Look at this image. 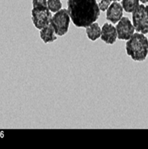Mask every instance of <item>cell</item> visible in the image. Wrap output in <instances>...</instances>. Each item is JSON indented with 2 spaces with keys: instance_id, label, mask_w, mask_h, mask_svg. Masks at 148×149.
<instances>
[{
  "instance_id": "cell-1",
  "label": "cell",
  "mask_w": 148,
  "mask_h": 149,
  "mask_svg": "<svg viewBox=\"0 0 148 149\" xmlns=\"http://www.w3.org/2000/svg\"><path fill=\"white\" fill-rule=\"evenodd\" d=\"M67 11L74 26L86 28L99 18L101 10L97 0H68Z\"/></svg>"
},
{
  "instance_id": "cell-2",
  "label": "cell",
  "mask_w": 148,
  "mask_h": 149,
  "mask_svg": "<svg viewBox=\"0 0 148 149\" xmlns=\"http://www.w3.org/2000/svg\"><path fill=\"white\" fill-rule=\"evenodd\" d=\"M127 55L136 62H142L148 55V38L140 33H135L126 42Z\"/></svg>"
},
{
  "instance_id": "cell-3",
  "label": "cell",
  "mask_w": 148,
  "mask_h": 149,
  "mask_svg": "<svg viewBox=\"0 0 148 149\" xmlns=\"http://www.w3.org/2000/svg\"><path fill=\"white\" fill-rule=\"evenodd\" d=\"M71 17L67 9H61L51 17V24L57 36L62 37L68 32Z\"/></svg>"
},
{
  "instance_id": "cell-4",
  "label": "cell",
  "mask_w": 148,
  "mask_h": 149,
  "mask_svg": "<svg viewBox=\"0 0 148 149\" xmlns=\"http://www.w3.org/2000/svg\"><path fill=\"white\" fill-rule=\"evenodd\" d=\"M132 24L135 29L142 34L148 33V5H139L132 12Z\"/></svg>"
},
{
  "instance_id": "cell-5",
  "label": "cell",
  "mask_w": 148,
  "mask_h": 149,
  "mask_svg": "<svg viewBox=\"0 0 148 149\" xmlns=\"http://www.w3.org/2000/svg\"><path fill=\"white\" fill-rule=\"evenodd\" d=\"M32 21L34 26L38 29H42L49 26L51 20V13L48 6L33 7L31 11Z\"/></svg>"
},
{
  "instance_id": "cell-6",
  "label": "cell",
  "mask_w": 148,
  "mask_h": 149,
  "mask_svg": "<svg viewBox=\"0 0 148 149\" xmlns=\"http://www.w3.org/2000/svg\"><path fill=\"white\" fill-rule=\"evenodd\" d=\"M118 39L128 40L135 33V27L128 17H122L116 26Z\"/></svg>"
},
{
  "instance_id": "cell-7",
  "label": "cell",
  "mask_w": 148,
  "mask_h": 149,
  "mask_svg": "<svg viewBox=\"0 0 148 149\" xmlns=\"http://www.w3.org/2000/svg\"><path fill=\"white\" fill-rule=\"evenodd\" d=\"M117 38V32L116 27L110 23H105L101 28V39L106 44L113 45Z\"/></svg>"
},
{
  "instance_id": "cell-8",
  "label": "cell",
  "mask_w": 148,
  "mask_h": 149,
  "mask_svg": "<svg viewBox=\"0 0 148 149\" xmlns=\"http://www.w3.org/2000/svg\"><path fill=\"white\" fill-rule=\"evenodd\" d=\"M122 5L117 1L110 4L106 12V19L112 23H117L123 17Z\"/></svg>"
},
{
  "instance_id": "cell-9",
  "label": "cell",
  "mask_w": 148,
  "mask_h": 149,
  "mask_svg": "<svg viewBox=\"0 0 148 149\" xmlns=\"http://www.w3.org/2000/svg\"><path fill=\"white\" fill-rule=\"evenodd\" d=\"M54 28L52 27L51 24H49V26H47L42 29H40V39L44 42L45 44L51 43L55 40H57V37L56 36Z\"/></svg>"
},
{
  "instance_id": "cell-10",
  "label": "cell",
  "mask_w": 148,
  "mask_h": 149,
  "mask_svg": "<svg viewBox=\"0 0 148 149\" xmlns=\"http://www.w3.org/2000/svg\"><path fill=\"white\" fill-rule=\"evenodd\" d=\"M85 33L90 40L93 41L97 40L99 37H101V29L99 26V24L94 22L91 25L87 26L85 28Z\"/></svg>"
},
{
  "instance_id": "cell-11",
  "label": "cell",
  "mask_w": 148,
  "mask_h": 149,
  "mask_svg": "<svg viewBox=\"0 0 148 149\" xmlns=\"http://www.w3.org/2000/svg\"><path fill=\"white\" fill-rule=\"evenodd\" d=\"M121 5L124 11L132 13L140 5V0H122Z\"/></svg>"
},
{
  "instance_id": "cell-12",
  "label": "cell",
  "mask_w": 148,
  "mask_h": 149,
  "mask_svg": "<svg viewBox=\"0 0 148 149\" xmlns=\"http://www.w3.org/2000/svg\"><path fill=\"white\" fill-rule=\"evenodd\" d=\"M48 7L51 12L56 13L62 9L61 0H48Z\"/></svg>"
},
{
  "instance_id": "cell-13",
  "label": "cell",
  "mask_w": 148,
  "mask_h": 149,
  "mask_svg": "<svg viewBox=\"0 0 148 149\" xmlns=\"http://www.w3.org/2000/svg\"><path fill=\"white\" fill-rule=\"evenodd\" d=\"M111 4V1L110 0H101V2L98 4L100 10L101 11H106L108 10V8Z\"/></svg>"
},
{
  "instance_id": "cell-14",
  "label": "cell",
  "mask_w": 148,
  "mask_h": 149,
  "mask_svg": "<svg viewBox=\"0 0 148 149\" xmlns=\"http://www.w3.org/2000/svg\"><path fill=\"white\" fill-rule=\"evenodd\" d=\"M33 7L37 6H48V0H32Z\"/></svg>"
},
{
  "instance_id": "cell-15",
  "label": "cell",
  "mask_w": 148,
  "mask_h": 149,
  "mask_svg": "<svg viewBox=\"0 0 148 149\" xmlns=\"http://www.w3.org/2000/svg\"><path fill=\"white\" fill-rule=\"evenodd\" d=\"M140 2H141L142 4H146L148 3V0H140Z\"/></svg>"
},
{
  "instance_id": "cell-16",
  "label": "cell",
  "mask_w": 148,
  "mask_h": 149,
  "mask_svg": "<svg viewBox=\"0 0 148 149\" xmlns=\"http://www.w3.org/2000/svg\"><path fill=\"white\" fill-rule=\"evenodd\" d=\"M110 1H114V2H115V1H117V2H119V1H120V0H110Z\"/></svg>"
}]
</instances>
